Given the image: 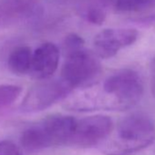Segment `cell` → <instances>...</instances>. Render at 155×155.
Returning a JSON list of instances; mask_svg holds the SVG:
<instances>
[{
  "label": "cell",
  "instance_id": "4fadbf2b",
  "mask_svg": "<svg viewBox=\"0 0 155 155\" xmlns=\"http://www.w3.org/2000/svg\"><path fill=\"white\" fill-rule=\"evenodd\" d=\"M84 44H85L84 39L81 36L77 35L75 33L69 34L65 38V41L63 43V48H64L65 55L83 48Z\"/></svg>",
  "mask_w": 155,
  "mask_h": 155
},
{
  "label": "cell",
  "instance_id": "5b68a950",
  "mask_svg": "<svg viewBox=\"0 0 155 155\" xmlns=\"http://www.w3.org/2000/svg\"><path fill=\"white\" fill-rule=\"evenodd\" d=\"M72 90L61 78L58 80H41L29 89L20 109L28 113L42 111L67 98Z\"/></svg>",
  "mask_w": 155,
  "mask_h": 155
},
{
  "label": "cell",
  "instance_id": "7a4b0ae2",
  "mask_svg": "<svg viewBox=\"0 0 155 155\" xmlns=\"http://www.w3.org/2000/svg\"><path fill=\"white\" fill-rule=\"evenodd\" d=\"M155 140V125L145 114L132 113L120 120L101 143L106 155H130L141 150Z\"/></svg>",
  "mask_w": 155,
  "mask_h": 155
},
{
  "label": "cell",
  "instance_id": "3957f363",
  "mask_svg": "<svg viewBox=\"0 0 155 155\" xmlns=\"http://www.w3.org/2000/svg\"><path fill=\"white\" fill-rule=\"evenodd\" d=\"M77 119L68 115H52L25 130L20 137L22 147L30 152L68 145Z\"/></svg>",
  "mask_w": 155,
  "mask_h": 155
},
{
  "label": "cell",
  "instance_id": "8992f818",
  "mask_svg": "<svg viewBox=\"0 0 155 155\" xmlns=\"http://www.w3.org/2000/svg\"><path fill=\"white\" fill-rule=\"evenodd\" d=\"M114 124L106 115H91L77 120L68 145L76 148H91L101 144L110 134Z\"/></svg>",
  "mask_w": 155,
  "mask_h": 155
},
{
  "label": "cell",
  "instance_id": "9c48e42d",
  "mask_svg": "<svg viewBox=\"0 0 155 155\" xmlns=\"http://www.w3.org/2000/svg\"><path fill=\"white\" fill-rule=\"evenodd\" d=\"M112 0H83L81 15L90 23L101 25L106 18V8Z\"/></svg>",
  "mask_w": 155,
  "mask_h": 155
},
{
  "label": "cell",
  "instance_id": "7c38bea8",
  "mask_svg": "<svg viewBox=\"0 0 155 155\" xmlns=\"http://www.w3.org/2000/svg\"><path fill=\"white\" fill-rule=\"evenodd\" d=\"M151 0H115L114 7L119 12H137L148 8Z\"/></svg>",
  "mask_w": 155,
  "mask_h": 155
},
{
  "label": "cell",
  "instance_id": "ba28073f",
  "mask_svg": "<svg viewBox=\"0 0 155 155\" xmlns=\"http://www.w3.org/2000/svg\"><path fill=\"white\" fill-rule=\"evenodd\" d=\"M59 63V50L50 42L40 45L32 52L29 72L38 81L50 79L57 71Z\"/></svg>",
  "mask_w": 155,
  "mask_h": 155
},
{
  "label": "cell",
  "instance_id": "52a82bcc",
  "mask_svg": "<svg viewBox=\"0 0 155 155\" xmlns=\"http://www.w3.org/2000/svg\"><path fill=\"white\" fill-rule=\"evenodd\" d=\"M139 33L134 28H106L99 32L93 39L94 53L101 58H110L133 44Z\"/></svg>",
  "mask_w": 155,
  "mask_h": 155
},
{
  "label": "cell",
  "instance_id": "5bb4252c",
  "mask_svg": "<svg viewBox=\"0 0 155 155\" xmlns=\"http://www.w3.org/2000/svg\"><path fill=\"white\" fill-rule=\"evenodd\" d=\"M0 155H23L21 150L10 140H0Z\"/></svg>",
  "mask_w": 155,
  "mask_h": 155
},
{
  "label": "cell",
  "instance_id": "8fae6325",
  "mask_svg": "<svg viewBox=\"0 0 155 155\" xmlns=\"http://www.w3.org/2000/svg\"><path fill=\"white\" fill-rule=\"evenodd\" d=\"M22 92V88L13 84H0V110L14 103Z\"/></svg>",
  "mask_w": 155,
  "mask_h": 155
},
{
  "label": "cell",
  "instance_id": "277c9868",
  "mask_svg": "<svg viewBox=\"0 0 155 155\" xmlns=\"http://www.w3.org/2000/svg\"><path fill=\"white\" fill-rule=\"evenodd\" d=\"M101 70L99 57L85 48L66 55L61 79L72 89L91 86Z\"/></svg>",
  "mask_w": 155,
  "mask_h": 155
},
{
  "label": "cell",
  "instance_id": "30bf717a",
  "mask_svg": "<svg viewBox=\"0 0 155 155\" xmlns=\"http://www.w3.org/2000/svg\"><path fill=\"white\" fill-rule=\"evenodd\" d=\"M32 51L28 46L16 48L9 55L8 65L9 69L17 75H24L29 72L31 66Z\"/></svg>",
  "mask_w": 155,
  "mask_h": 155
},
{
  "label": "cell",
  "instance_id": "9a60e30c",
  "mask_svg": "<svg viewBox=\"0 0 155 155\" xmlns=\"http://www.w3.org/2000/svg\"><path fill=\"white\" fill-rule=\"evenodd\" d=\"M150 85L152 94L155 97V58H153L150 63Z\"/></svg>",
  "mask_w": 155,
  "mask_h": 155
},
{
  "label": "cell",
  "instance_id": "6da1fadb",
  "mask_svg": "<svg viewBox=\"0 0 155 155\" xmlns=\"http://www.w3.org/2000/svg\"><path fill=\"white\" fill-rule=\"evenodd\" d=\"M143 86L140 75L132 69H120L104 81L101 91L96 94L76 99L71 104L77 110H125L135 106L141 99Z\"/></svg>",
  "mask_w": 155,
  "mask_h": 155
}]
</instances>
